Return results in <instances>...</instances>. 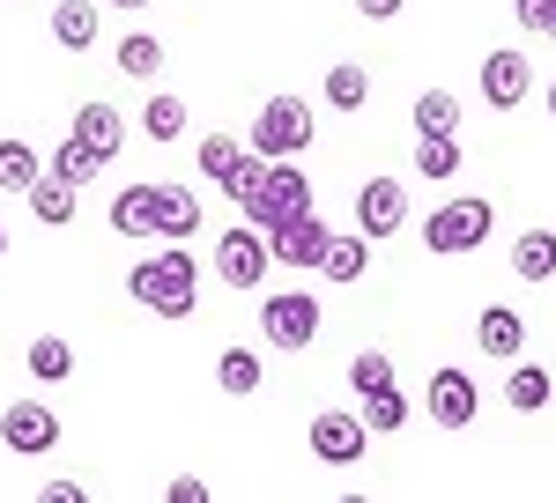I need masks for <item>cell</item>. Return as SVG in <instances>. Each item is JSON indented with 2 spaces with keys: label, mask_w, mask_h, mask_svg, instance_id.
Returning a JSON list of instances; mask_svg holds the SVG:
<instances>
[{
  "label": "cell",
  "mask_w": 556,
  "mask_h": 503,
  "mask_svg": "<svg viewBox=\"0 0 556 503\" xmlns=\"http://www.w3.org/2000/svg\"><path fill=\"white\" fill-rule=\"evenodd\" d=\"M549 400H556V377L542 371V363H513V371H505V408H513V415H542Z\"/></svg>",
  "instance_id": "2e32d148"
},
{
  "label": "cell",
  "mask_w": 556,
  "mask_h": 503,
  "mask_svg": "<svg viewBox=\"0 0 556 503\" xmlns=\"http://www.w3.org/2000/svg\"><path fill=\"white\" fill-rule=\"evenodd\" d=\"M513 274L519 282H549L556 274V230H527L513 245Z\"/></svg>",
  "instance_id": "7402d4cb"
},
{
  "label": "cell",
  "mask_w": 556,
  "mask_h": 503,
  "mask_svg": "<svg viewBox=\"0 0 556 503\" xmlns=\"http://www.w3.org/2000/svg\"><path fill=\"white\" fill-rule=\"evenodd\" d=\"M267 267H275V245L260 237L253 222H238L230 237H215V274H223V282H230L238 296L260 289V274H267Z\"/></svg>",
  "instance_id": "52a82bcc"
},
{
  "label": "cell",
  "mask_w": 556,
  "mask_h": 503,
  "mask_svg": "<svg viewBox=\"0 0 556 503\" xmlns=\"http://www.w3.org/2000/svg\"><path fill=\"white\" fill-rule=\"evenodd\" d=\"M215 385H223L230 400H253V392H260V356H245V348H223V363H215Z\"/></svg>",
  "instance_id": "4316f807"
},
{
  "label": "cell",
  "mask_w": 556,
  "mask_h": 503,
  "mask_svg": "<svg viewBox=\"0 0 556 503\" xmlns=\"http://www.w3.org/2000/svg\"><path fill=\"white\" fill-rule=\"evenodd\" d=\"M356 15H364V23H393V15H401V0H356Z\"/></svg>",
  "instance_id": "8d00e7d4"
},
{
  "label": "cell",
  "mask_w": 556,
  "mask_h": 503,
  "mask_svg": "<svg viewBox=\"0 0 556 503\" xmlns=\"http://www.w3.org/2000/svg\"><path fill=\"white\" fill-rule=\"evenodd\" d=\"M319 274H327V282H364V274H371V237H334V252H327V267H319Z\"/></svg>",
  "instance_id": "484cf974"
},
{
  "label": "cell",
  "mask_w": 556,
  "mask_h": 503,
  "mask_svg": "<svg viewBox=\"0 0 556 503\" xmlns=\"http://www.w3.org/2000/svg\"><path fill=\"white\" fill-rule=\"evenodd\" d=\"M67 141H83L97 164H112V156L127 149V119H119L112 104H83V112L67 119Z\"/></svg>",
  "instance_id": "4fadbf2b"
},
{
  "label": "cell",
  "mask_w": 556,
  "mask_h": 503,
  "mask_svg": "<svg viewBox=\"0 0 556 503\" xmlns=\"http://www.w3.org/2000/svg\"><path fill=\"white\" fill-rule=\"evenodd\" d=\"M408 222V185L401 178H364L356 185V237H393Z\"/></svg>",
  "instance_id": "9c48e42d"
},
{
  "label": "cell",
  "mask_w": 556,
  "mask_h": 503,
  "mask_svg": "<svg viewBox=\"0 0 556 503\" xmlns=\"http://www.w3.org/2000/svg\"><path fill=\"white\" fill-rule=\"evenodd\" d=\"M164 503H215V496H208V481H201V474H178L172 489H164Z\"/></svg>",
  "instance_id": "e575fe53"
},
{
  "label": "cell",
  "mask_w": 556,
  "mask_h": 503,
  "mask_svg": "<svg viewBox=\"0 0 556 503\" xmlns=\"http://www.w3.org/2000/svg\"><path fill=\"white\" fill-rule=\"evenodd\" d=\"M0 259H8V230H0Z\"/></svg>",
  "instance_id": "60d3db41"
},
{
  "label": "cell",
  "mask_w": 556,
  "mask_h": 503,
  "mask_svg": "<svg viewBox=\"0 0 556 503\" xmlns=\"http://www.w3.org/2000/svg\"><path fill=\"white\" fill-rule=\"evenodd\" d=\"M475 348H482V356H497V363H513L519 348H527V319H519L513 304H490V311L475 319Z\"/></svg>",
  "instance_id": "5bb4252c"
},
{
  "label": "cell",
  "mask_w": 556,
  "mask_h": 503,
  "mask_svg": "<svg viewBox=\"0 0 556 503\" xmlns=\"http://www.w3.org/2000/svg\"><path fill=\"white\" fill-rule=\"evenodd\" d=\"M245 156H253V149H245L238 133H208V141H201V178H215V185H230V178L245 170Z\"/></svg>",
  "instance_id": "603a6c76"
},
{
  "label": "cell",
  "mask_w": 556,
  "mask_h": 503,
  "mask_svg": "<svg viewBox=\"0 0 556 503\" xmlns=\"http://www.w3.org/2000/svg\"><path fill=\"white\" fill-rule=\"evenodd\" d=\"M112 230L119 237H156V178H134L127 193L112 201Z\"/></svg>",
  "instance_id": "9a60e30c"
},
{
  "label": "cell",
  "mask_w": 556,
  "mask_h": 503,
  "mask_svg": "<svg viewBox=\"0 0 556 503\" xmlns=\"http://www.w3.org/2000/svg\"><path fill=\"white\" fill-rule=\"evenodd\" d=\"M424 415L438 422V429H468V422L482 415V385H475L460 363L430 371V385H424Z\"/></svg>",
  "instance_id": "5b68a950"
},
{
  "label": "cell",
  "mask_w": 556,
  "mask_h": 503,
  "mask_svg": "<svg viewBox=\"0 0 556 503\" xmlns=\"http://www.w3.org/2000/svg\"><path fill=\"white\" fill-rule=\"evenodd\" d=\"M0 193H23V201L38 193V149H30V141H15V133L0 141Z\"/></svg>",
  "instance_id": "44dd1931"
},
{
  "label": "cell",
  "mask_w": 556,
  "mask_h": 503,
  "mask_svg": "<svg viewBox=\"0 0 556 503\" xmlns=\"http://www.w3.org/2000/svg\"><path fill=\"white\" fill-rule=\"evenodd\" d=\"M0 444L23 452V460H45V452L60 444V415H52L45 400H8V415H0Z\"/></svg>",
  "instance_id": "ba28073f"
},
{
  "label": "cell",
  "mask_w": 556,
  "mask_h": 503,
  "mask_svg": "<svg viewBox=\"0 0 556 503\" xmlns=\"http://www.w3.org/2000/svg\"><path fill=\"white\" fill-rule=\"evenodd\" d=\"M38 503H89V489H83V481H67V474H60V481H45V489H38Z\"/></svg>",
  "instance_id": "d590c367"
},
{
  "label": "cell",
  "mask_w": 556,
  "mask_h": 503,
  "mask_svg": "<svg viewBox=\"0 0 556 503\" xmlns=\"http://www.w3.org/2000/svg\"><path fill=\"white\" fill-rule=\"evenodd\" d=\"M245 149H253L260 164H290L312 149V104L304 96H267L260 104V119L245 126Z\"/></svg>",
  "instance_id": "3957f363"
},
{
  "label": "cell",
  "mask_w": 556,
  "mask_h": 503,
  "mask_svg": "<svg viewBox=\"0 0 556 503\" xmlns=\"http://www.w3.org/2000/svg\"><path fill=\"white\" fill-rule=\"evenodd\" d=\"M527 89H534L527 52L505 44V52H490V60H482V104H490V112H519V104H527Z\"/></svg>",
  "instance_id": "30bf717a"
},
{
  "label": "cell",
  "mask_w": 556,
  "mask_h": 503,
  "mask_svg": "<svg viewBox=\"0 0 556 503\" xmlns=\"http://www.w3.org/2000/svg\"><path fill=\"white\" fill-rule=\"evenodd\" d=\"M513 15H519V30H534V38L556 44V0H513Z\"/></svg>",
  "instance_id": "836d02e7"
},
{
  "label": "cell",
  "mask_w": 556,
  "mask_h": 503,
  "mask_svg": "<svg viewBox=\"0 0 556 503\" xmlns=\"http://www.w3.org/2000/svg\"><path fill=\"white\" fill-rule=\"evenodd\" d=\"M193 230H201V193L156 185V237H193Z\"/></svg>",
  "instance_id": "ac0fdd59"
},
{
  "label": "cell",
  "mask_w": 556,
  "mask_h": 503,
  "mask_svg": "<svg viewBox=\"0 0 556 503\" xmlns=\"http://www.w3.org/2000/svg\"><path fill=\"white\" fill-rule=\"evenodd\" d=\"M260 334H267V348H312V334H319V296L304 289H282L260 304Z\"/></svg>",
  "instance_id": "8992f818"
},
{
  "label": "cell",
  "mask_w": 556,
  "mask_h": 503,
  "mask_svg": "<svg viewBox=\"0 0 556 503\" xmlns=\"http://www.w3.org/2000/svg\"><path fill=\"white\" fill-rule=\"evenodd\" d=\"M460 133V96L453 89H424L416 96V141H453Z\"/></svg>",
  "instance_id": "e0dca14e"
},
{
  "label": "cell",
  "mask_w": 556,
  "mask_h": 503,
  "mask_svg": "<svg viewBox=\"0 0 556 503\" xmlns=\"http://www.w3.org/2000/svg\"><path fill=\"white\" fill-rule=\"evenodd\" d=\"M364 429H371V437H393V429H408V392L393 385V392H379V400H364Z\"/></svg>",
  "instance_id": "4dcf8cb0"
},
{
  "label": "cell",
  "mask_w": 556,
  "mask_h": 503,
  "mask_svg": "<svg viewBox=\"0 0 556 503\" xmlns=\"http://www.w3.org/2000/svg\"><path fill=\"white\" fill-rule=\"evenodd\" d=\"M97 156H89L83 141H60V149H52V178H60V185H83V178H97Z\"/></svg>",
  "instance_id": "1f68e13d"
},
{
  "label": "cell",
  "mask_w": 556,
  "mask_h": 503,
  "mask_svg": "<svg viewBox=\"0 0 556 503\" xmlns=\"http://www.w3.org/2000/svg\"><path fill=\"white\" fill-rule=\"evenodd\" d=\"M23 363H30V377H38V385H60V377H75V348H67L60 334H38Z\"/></svg>",
  "instance_id": "cb8c5ba5"
},
{
  "label": "cell",
  "mask_w": 556,
  "mask_h": 503,
  "mask_svg": "<svg viewBox=\"0 0 556 503\" xmlns=\"http://www.w3.org/2000/svg\"><path fill=\"white\" fill-rule=\"evenodd\" d=\"M364 415H334V408H319L312 415V460H327V466H356L364 460Z\"/></svg>",
  "instance_id": "8fae6325"
},
{
  "label": "cell",
  "mask_w": 556,
  "mask_h": 503,
  "mask_svg": "<svg viewBox=\"0 0 556 503\" xmlns=\"http://www.w3.org/2000/svg\"><path fill=\"white\" fill-rule=\"evenodd\" d=\"M334 503H371V496H334Z\"/></svg>",
  "instance_id": "ab89813d"
},
{
  "label": "cell",
  "mask_w": 556,
  "mask_h": 503,
  "mask_svg": "<svg viewBox=\"0 0 556 503\" xmlns=\"http://www.w3.org/2000/svg\"><path fill=\"white\" fill-rule=\"evenodd\" d=\"M416 178H460V141H416Z\"/></svg>",
  "instance_id": "d6a6232c"
},
{
  "label": "cell",
  "mask_w": 556,
  "mask_h": 503,
  "mask_svg": "<svg viewBox=\"0 0 556 503\" xmlns=\"http://www.w3.org/2000/svg\"><path fill=\"white\" fill-rule=\"evenodd\" d=\"M112 8H149V0H112Z\"/></svg>",
  "instance_id": "74e56055"
},
{
  "label": "cell",
  "mask_w": 556,
  "mask_h": 503,
  "mask_svg": "<svg viewBox=\"0 0 556 503\" xmlns=\"http://www.w3.org/2000/svg\"><path fill=\"white\" fill-rule=\"evenodd\" d=\"M127 296L141 311H156V319H193V304H201V267H193V252L164 245V252H149V259H134Z\"/></svg>",
  "instance_id": "6da1fadb"
},
{
  "label": "cell",
  "mask_w": 556,
  "mask_h": 503,
  "mask_svg": "<svg viewBox=\"0 0 556 503\" xmlns=\"http://www.w3.org/2000/svg\"><path fill=\"white\" fill-rule=\"evenodd\" d=\"M30 215H38L45 230H67V222H75V185H60V178H38V193H30Z\"/></svg>",
  "instance_id": "83f0119b"
},
{
  "label": "cell",
  "mask_w": 556,
  "mask_h": 503,
  "mask_svg": "<svg viewBox=\"0 0 556 503\" xmlns=\"http://www.w3.org/2000/svg\"><path fill=\"white\" fill-rule=\"evenodd\" d=\"M112 67H119V75H134V82H149V75L164 67V38H149V30H134V38H119V52H112Z\"/></svg>",
  "instance_id": "d4e9b609"
},
{
  "label": "cell",
  "mask_w": 556,
  "mask_h": 503,
  "mask_svg": "<svg viewBox=\"0 0 556 503\" xmlns=\"http://www.w3.org/2000/svg\"><path fill=\"white\" fill-rule=\"evenodd\" d=\"M549 119H556V82H549Z\"/></svg>",
  "instance_id": "f35d334b"
},
{
  "label": "cell",
  "mask_w": 556,
  "mask_h": 503,
  "mask_svg": "<svg viewBox=\"0 0 556 503\" xmlns=\"http://www.w3.org/2000/svg\"><path fill=\"white\" fill-rule=\"evenodd\" d=\"M267 245H275V267H298V274H304V267H327L334 230H327L319 215H304V222H290V230H275Z\"/></svg>",
  "instance_id": "7c38bea8"
},
{
  "label": "cell",
  "mask_w": 556,
  "mask_h": 503,
  "mask_svg": "<svg viewBox=\"0 0 556 503\" xmlns=\"http://www.w3.org/2000/svg\"><path fill=\"white\" fill-rule=\"evenodd\" d=\"M52 38L67 44V52H89L97 44V0H60L52 8Z\"/></svg>",
  "instance_id": "ffe728a7"
},
{
  "label": "cell",
  "mask_w": 556,
  "mask_h": 503,
  "mask_svg": "<svg viewBox=\"0 0 556 503\" xmlns=\"http://www.w3.org/2000/svg\"><path fill=\"white\" fill-rule=\"evenodd\" d=\"M490 230H497V208H490L482 193H460V201H445V208L424 215V245L438 252V259H460V252H475Z\"/></svg>",
  "instance_id": "277c9868"
},
{
  "label": "cell",
  "mask_w": 556,
  "mask_h": 503,
  "mask_svg": "<svg viewBox=\"0 0 556 503\" xmlns=\"http://www.w3.org/2000/svg\"><path fill=\"white\" fill-rule=\"evenodd\" d=\"M141 133H149V141H178V133H186V96H149Z\"/></svg>",
  "instance_id": "f546056e"
},
{
  "label": "cell",
  "mask_w": 556,
  "mask_h": 503,
  "mask_svg": "<svg viewBox=\"0 0 556 503\" xmlns=\"http://www.w3.org/2000/svg\"><path fill=\"white\" fill-rule=\"evenodd\" d=\"M349 385H356L364 400H379V392H393V356H379V348H364V356L349 363Z\"/></svg>",
  "instance_id": "f1b7e54d"
},
{
  "label": "cell",
  "mask_w": 556,
  "mask_h": 503,
  "mask_svg": "<svg viewBox=\"0 0 556 503\" xmlns=\"http://www.w3.org/2000/svg\"><path fill=\"white\" fill-rule=\"evenodd\" d=\"M319 96H327L334 112H364V104H371V75H364L356 60H334L327 82H319Z\"/></svg>",
  "instance_id": "d6986e66"
},
{
  "label": "cell",
  "mask_w": 556,
  "mask_h": 503,
  "mask_svg": "<svg viewBox=\"0 0 556 503\" xmlns=\"http://www.w3.org/2000/svg\"><path fill=\"white\" fill-rule=\"evenodd\" d=\"M238 208H245V222H253L260 237H275V230H290V222L312 215V178H304L298 164H267Z\"/></svg>",
  "instance_id": "7a4b0ae2"
}]
</instances>
